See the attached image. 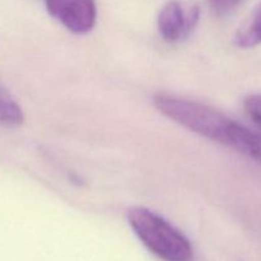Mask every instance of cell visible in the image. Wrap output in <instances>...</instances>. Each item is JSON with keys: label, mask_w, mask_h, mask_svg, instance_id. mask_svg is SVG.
Returning <instances> with one entry per match:
<instances>
[{"label": "cell", "mask_w": 261, "mask_h": 261, "mask_svg": "<svg viewBox=\"0 0 261 261\" xmlns=\"http://www.w3.org/2000/svg\"><path fill=\"white\" fill-rule=\"evenodd\" d=\"M158 111L181 126L209 140L228 145L236 121L211 106L173 94L160 93L153 97Z\"/></svg>", "instance_id": "6da1fadb"}, {"label": "cell", "mask_w": 261, "mask_h": 261, "mask_svg": "<svg viewBox=\"0 0 261 261\" xmlns=\"http://www.w3.org/2000/svg\"><path fill=\"white\" fill-rule=\"evenodd\" d=\"M127 222L138 239L163 261H193L190 241L166 219L143 206L127 212Z\"/></svg>", "instance_id": "7a4b0ae2"}, {"label": "cell", "mask_w": 261, "mask_h": 261, "mask_svg": "<svg viewBox=\"0 0 261 261\" xmlns=\"http://www.w3.org/2000/svg\"><path fill=\"white\" fill-rule=\"evenodd\" d=\"M199 17L200 8L195 0H170L158 14V32L167 42H180L195 30Z\"/></svg>", "instance_id": "3957f363"}, {"label": "cell", "mask_w": 261, "mask_h": 261, "mask_svg": "<svg viewBox=\"0 0 261 261\" xmlns=\"http://www.w3.org/2000/svg\"><path fill=\"white\" fill-rule=\"evenodd\" d=\"M48 14L66 30L86 35L96 25V0H45Z\"/></svg>", "instance_id": "277c9868"}, {"label": "cell", "mask_w": 261, "mask_h": 261, "mask_svg": "<svg viewBox=\"0 0 261 261\" xmlns=\"http://www.w3.org/2000/svg\"><path fill=\"white\" fill-rule=\"evenodd\" d=\"M228 148L261 165V135L240 122L234 125Z\"/></svg>", "instance_id": "5b68a950"}, {"label": "cell", "mask_w": 261, "mask_h": 261, "mask_svg": "<svg viewBox=\"0 0 261 261\" xmlns=\"http://www.w3.org/2000/svg\"><path fill=\"white\" fill-rule=\"evenodd\" d=\"M233 42L240 48H251L261 45V2L237 30Z\"/></svg>", "instance_id": "8992f818"}, {"label": "cell", "mask_w": 261, "mask_h": 261, "mask_svg": "<svg viewBox=\"0 0 261 261\" xmlns=\"http://www.w3.org/2000/svg\"><path fill=\"white\" fill-rule=\"evenodd\" d=\"M24 121L22 107L7 87L0 81V125L7 127H18Z\"/></svg>", "instance_id": "52a82bcc"}, {"label": "cell", "mask_w": 261, "mask_h": 261, "mask_svg": "<svg viewBox=\"0 0 261 261\" xmlns=\"http://www.w3.org/2000/svg\"><path fill=\"white\" fill-rule=\"evenodd\" d=\"M244 107L250 119L261 129V93L247 96L244 101Z\"/></svg>", "instance_id": "ba28073f"}, {"label": "cell", "mask_w": 261, "mask_h": 261, "mask_svg": "<svg viewBox=\"0 0 261 261\" xmlns=\"http://www.w3.org/2000/svg\"><path fill=\"white\" fill-rule=\"evenodd\" d=\"M242 2H244V0H208L212 9L216 10L217 13H221V14H226V13L232 12V10L236 9Z\"/></svg>", "instance_id": "9c48e42d"}]
</instances>
